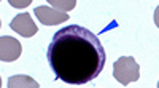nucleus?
<instances>
[{
	"instance_id": "nucleus-5",
	"label": "nucleus",
	"mask_w": 159,
	"mask_h": 88,
	"mask_svg": "<svg viewBox=\"0 0 159 88\" xmlns=\"http://www.w3.org/2000/svg\"><path fill=\"white\" fill-rule=\"evenodd\" d=\"M10 27L15 32H18L19 35L27 37V39H29V37H34L38 32L37 24L34 22V19L30 18L29 13H21L16 18H13L11 22H10Z\"/></svg>"
},
{
	"instance_id": "nucleus-2",
	"label": "nucleus",
	"mask_w": 159,
	"mask_h": 88,
	"mask_svg": "<svg viewBox=\"0 0 159 88\" xmlns=\"http://www.w3.org/2000/svg\"><path fill=\"white\" fill-rule=\"evenodd\" d=\"M113 77L118 80V83L127 86L129 83L139 80L140 66L132 56H121L113 64Z\"/></svg>"
},
{
	"instance_id": "nucleus-3",
	"label": "nucleus",
	"mask_w": 159,
	"mask_h": 88,
	"mask_svg": "<svg viewBox=\"0 0 159 88\" xmlns=\"http://www.w3.org/2000/svg\"><path fill=\"white\" fill-rule=\"evenodd\" d=\"M22 53V45L19 40L10 35H2L0 39V59L3 62L16 61Z\"/></svg>"
},
{
	"instance_id": "nucleus-1",
	"label": "nucleus",
	"mask_w": 159,
	"mask_h": 88,
	"mask_svg": "<svg viewBox=\"0 0 159 88\" xmlns=\"http://www.w3.org/2000/svg\"><path fill=\"white\" fill-rule=\"evenodd\" d=\"M46 58L56 79L69 85H84L102 72L107 55L97 35L72 24L52 37Z\"/></svg>"
},
{
	"instance_id": "nucleus-4",
	"label": "nucleus",
	"mask_w": 159,
	"mask_h": 88,
	"mask_svg": "<svg viewBox=\"0 0 159 88\" xmlns=\"http://www.w3.org/2000/svg\"><path fill=\"white\" fill-rule=\"evenodd\" d=\"M34 13L43 26H54V24H61V22H65L69 19L67 13H61V11L51 8V7H45V5L37 7L34 10Z\"/></svg>"
},
{
	"instance_id": "nucleus-6",
	"label": "nucleus",
	"mask_w": 159,
	"mask_h": 88,
	"mask_svg": "<svg viewBox=\"0 0 159 88\" xmlns=\"http://www.w3.org/2000/svg\"><path fill=\"white\" fill-rule=\"evenodd\" d=\"M7 86L8 88H38L40 83H37L32 77L29 75H13L7 80Z\"/></svg>"
},
{
	"instance_id": "nucleus-8",
	"label": "nucleus",
	"mask_w": 159,
	"mask_h": 88,
	"mask_svg": "<svg viewBox=\"0 0 159 88\" xmlns=\"http://www.w3.org/2000/svg\"><path fill=\"white\" fill-rule=\"evenodd\" d=\"M10 5H11V7L22 8V7H27V5H30V0H24V2H16V0H10Z\"/></svg>"
},
{
	"instance_id": "nucleus-7",
	"label": "nucleus",
	"mask_w": 159,
	"mask_h": 88,
	"mask_svg": "<svg viewBox=\"0 0 159 88\" xmlns=\"http://www.w3.org/2000/svg\"><path fill=\"white\" fill-rule=\"evenodd\" d=\"M51 7H54V10L61 11V13H67L69 10L75 8L76 7V2L75 0H69V2H61V0H49L48 2Z\"/></svg>"
}]
</instances>
